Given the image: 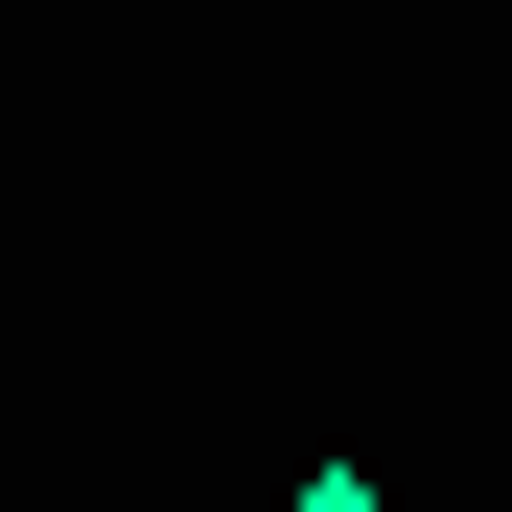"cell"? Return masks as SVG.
<instances>
[{
    "instance_id": "cell-1",
    "label": "cell",
    "mask_w": 512,
    "mask_h": 512,
    "mask_svg": "<svg viewBox=\"0 0 512 512\" xmlns=\"http://www.w3.org/2000/svg\"><path fill=\"white\" fill-rule=\"evenodd\" d=\"M280 512H396V489H350V466H326V489H280Z\"/></svg>"
}]
</instances>
